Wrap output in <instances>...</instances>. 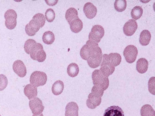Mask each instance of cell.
<instances>
[{
  "label": "cell",
  "instance_id": "277c9868",
  "mask_svg": "<svg viewBox=\"0 0 155 116\" xmlns=\"http://www.w3.org/2000/svg\"><path fill=\"white\" fill-rule=\"evenodd\" d=\"M103 95L100 93L93 91L89 95L86 100L87 106L91 109H94L99 106L101 101V97Z\"/></svg>",
  "mask_w": 155,
  "mask_h": 116
},
{
  "label": "cell",
  "instance_id": "e0dca14e",
  "mask_svg": "<svg viewBox=\"0 0 155 116\" xmlns=\"http://www.w3.org/2000/svg\"><path fill=\"white\" fill-rule=\"evenodd\" d=\"M24 93L29 100L36 97L37 95V89L31 84L27 85L24 88Z\"/></svg>",
  "mask_w": 155,
  "mask_h": 116
},
{
  "label": "cell",
  "instance_id": "7a4b0ae2",
  "mask_svg": "<svg viewBox=\"0 0 155 116\" xmlns=\"http://www.w3.org/2000/svg\"><path fill=\"white\" fill-rule=\"evenodd\" d=\"M30 54L32 59L39 62L44 61L46 57L42 45L39 43H37L34 45L30 50Z\"/></svg>",
  "mask_w": 155,
  "mask_h": 116
},
{
  "label": "cell",
  "instance_id": "4316f807",
  "mask_svg": "<svg viewBox=\"0 0 155 116\" xmlns=\"http://www.w3.org/2000/svg\"><path fill=\"white\" fill-rule=\"evenodd\" d=\"M143 9L139 6H136L132 9L131 15L132 18L136 20L139 19L142 16Z\"/></svg>",
  "mask_w": 155,
  "mask_h": 116
},
{
  "label": "cell",
  "instance_id": "d590c367",
  "mask_svg": "<svg viewBox=\"0 0 155 116\" xmlns=\"http://www.w3.org/2000/svg\"><path fill=\"white\" fill-rule=\"evenodd\" d=\"M0 116H1L0 115Z\"/></svg>",
  "mask_w": 155,
  "mask_h": 116
},
{
  "label": "cell",
  "instance_id": "83f0119b",
  "mask_svg": "<svg viewBox=\"0 0 155 116\" xmlns=\"http://www.w3.org/2000/svg\"><path fill=\"white\" fill-rule=\"evenodd\" d=\"M127 5L126 0H115L114 3V7L117 11L119 12H122L126 9Z\"/></svg>",
  "mask_w": 155,
  "mask_h": 116
},
{
  "label": "cell",
  "instance_id": "5b68a950",
  "mask_svg": "<svg viewBox=\"0 0 155 116\" xmlns=\"http://www.w3.org/2000/svg\"><path fill=\"white\" fill-rule=\"evenodd\" d=\"M104 34V28L101 25L93 26L88 35L89 40L97 43H99Z\"/></svg>",
  "mask_w": 155,
  "mask_h": 116
},
{
  "label": "cell",
  "instance_id": "ba28073f",
  "mask_svg": "<svg viewBox=\"0 0 155 116\" xmlns=\"http://www.w3.org/2000/svg\"><path fill=\"white\" fill-rule=\"evenodd\" d=\"M102 56L103 59L100 70L104 75L108 77L114 72L115 70V67L109 62L107 54H104Z\"/></svg>",
  "mask_w": 155,
  "mask_h": 116
},
{
  "label": "cell",
  "instance_id": "30bf717a",
  "mask_svg": "<svg viewBox=\"0 0 155 116\" xmlns=\"http://www.w3.org/2000/svg\"><path fill=\"white\" fill-rule=\"evenodd\" d=\"M41 28L40 24L34 19H32L25 27L26 34L28 36H34Z\"/></svg>",
  "mask_w": 155,
  "mask_h": 116
},
{
  "label": "cell",
  "instance_id": "d6986e66",
  "mask_svg": "<svg viewBox=\"0 0 155 116\" xmlns=\"http://www.w3.org/2000/svg\"><path fill=\"white\" fill-rule=\"evenodd\" d=\"M151 37L150 33L148 30H143L140 34L139 42L140 44L143 46L148 45L150 42Z\"/></svg>",
  "mask_w": 155,
  "mask_h": 116
},
{
  "label": "cell",
  "instance_id": "4dcf8cb0",
  "mask_svg": "<svg viewBox=\"0 0 155 116\" xmlns=\"http://www.w3.org/2000/svg\"><path fill=\"white\" fill-rule=\"evenodd\" d=\"M32 19L35 20L39 22L41 26V28L44 25L45 19L44 15L41 13H38L35 14L32 17Z\"/></svg>",
  "mask_w": 155,
  "mask_h": 116
},
{
  "label": "cell",
  "instance_id": "e575fe53",
  "mask_svg": "<svg viewBox=\"0 0 155 116\" xmlns=\"http://www.w3.org/2000/svg\"><path fill=\"white\" fill-rule=\"evenodd\" d=\"M32 116H44L43 114L41 113V114L38 115H35L33 114Z\"/></svg>",
  "mask_w": 155,
  "mask_h": 116
},
{
  "label": "cell",
  "instance_id": "d6a6232c",
  "mask_svg": "<svg viewBox=\"0 0 155 116\" xmlns=\"http://www.w3.org/2000/svg\"><path fill=\"white\" fill-rule=\"evenodd\" d=\"M154 77H151L148 82L149 91L151 94L154 95Z\"/></svg>",
  "mask_w": 155,
  "mask_h": 116
},
{
  "label": "cell",
  "instance_id": "8992f818",
  "mask_svg": "<svg viewBox=\"0 0 155 116\" xmlns=\"http://www.w3.org/2000/svg\"><path fill=\"white\" fill-rule=\"evenodd\" d=\"M17 14L13 9L7 10L4 14L5 20V25L8 29L10 30L14 29L17 24Z\"/></svg>",
  "mask_w": 155,
  "mask_h": 116
},
{
  "label": "cell",
  "instance_id": "9a60e30c",
  "mask_svg": "<svg viewBox=\"0 0 155 116\" xmlns=\"http://www.w3.org/2000/svg\"><path fill=\"white\" fill-rule=\"evenodd\" d=\"M102 51L90 58L87 62L89 66L92 68L97 67L100 65L102 59Z\"/></svg>",
  "mask_w": 155,
  "mask_h": 116
},
{
  "label": "cell",
  "instance_id": "f1b7e54d",
  "mask_svg": "<svg viewBox=\"0 0 155 116\" xmlns=\"http://www.w3.org/2000/svg\"><path fill=\"white\" fill-rule=\"evenodd\" d=\"M36 43V42L33 39H29L26 40L24 45V49L25 52L28 54H30L31 48Z\"/></svg>",
  "mask_w": 155,
  "mask_h": 116
},
{
  "label": "cell",
  "instance_id": "8fae6325",
  "mask_svg": "<svg viewBox=\"0 0 155 116\" xmlns=\"http://www.w3.org/2000/svg\"><path fill=\"white\" fill-rule=\"evenodd\" d=\"M138 27L136 21L130 19L128 21L124 24L123 30L124 34L127 36H132L135 32Z\"/></svg>",
  "mask_w": 155,
  "mask_h": 116
},
{
  "label": "cell",
  "instance_id": "5bb4252c",
  "mask_svg": "<svg viewBox=\"0 0 155 116\" xmlns=\"http://www.w3.org/2000/svg\"><path fill=\"white\" fill-rule=\"evenodd\" d=\"M124 113L122 108L118 106H112L106 109L103 116H124Z\"/></svg>",
  "mask_w": 155,
  "mask_h": 116
},
{
  "label": "cell",
  "instance_id": "2e32d148",
  "mask_svg": "<svg viewBox=\"0 0 155 116\" xmlns=\"http://www.w3.org/2000/svg\"><path fill=\"white\" fill-rule=\"evenodd\" d=\"M78 106L76 102H70L66 106L65 116H78Z\"/></svg>",
  "mask_w": 155,
  "mask_h": 116
},
{
  "label": "cell",
  "instance_id": "6da1fadb",
  "mask_svg": "<svg viewBox=\"0 0 155 116\" xmlns=\"http://www.w3.org/2000/svg\"><path fill=\"white\" fill-rule=\"evenodd\" d=\"M92 79L94 85L105 90L109 85L108 77L104 75L99 69H95L92 73Z\"/></svg>",
  "mask_w": 155,
  "mask_h": 116
},
{
  "label": "cell",
  "instance_id": "ffe728a7",
  "mask_svg": "<svg viewBox=\"0 0 155 116\" xmlns=\"http://www.w3.org/2000/svg\"><path fill=\"white\" fill-rule=\"evenodd\" d=\"M69 24L71 31L76 33L80 32L83 27V22L79 18L73 20Z\"/></svg>",
  "mask_w": 155,
  "mask_h": 116
},
{
  "label": "cell",
  "instance_id": "4fadbf2b",
  "mask_svg": "<svg viewBox=\"0 0 155 116\" xmlns=\"http://www.w3.org/2000/svg\"><path fill=\"white\" fill-rule=\"evenodd\" d=\"M83 11L87 18L91 19L96 16L97 12V9L96 7L92 3L87 2L84 5Z\"/></svg>",
  "mask_w": 155,
  "mask_h": 116
},
{
  "label": "cell",
  "instance_id": "7c38bea8",
  "mask_svg": "<svg viewBox=\"0 0 155 116\" xmlns=\"http://www.w3.org/2000/svg\"><path fill=\"white\" fill-rule=\"evenodd\" d=\"M12 68L14 72L20 77H24L26 75V66L23 62L20 60H17L14 62Z\"/></svg>",
  "mask_w": 155,
  "mask_h": 116
},
{
  "label": "cell",
  "instance_id": "ac0fdd59",
  "mask_svg": "<svg viewBox=\"0 0 155 116\" xmlns=\"http://www.w3.org/2000/svg\"><path fill=\"white\" fill-rule=\"evenodd\" d=\"M148 67V62L144 58H140L137 62L136 69L139 73L143 74L146 72Z\"/></svg>",
  "mask_w": 155,
  "mask_h": 116
},
{
  "label": "cell",
  "instance_id": "836d02e7",
  "mask_svg": "<svg viewBox=\"0 0 155 116\" xmlns=\"http://www.w3.org/2000/svg\"><path fill=\"white\" fill-rule=\"evenodd\" d=\"M55 1L54 2L52 3V2H51L49 1H45V2L48 5L54 6L56 4L58 1Z\"/></svg>",
  "mask_w": 155,
  "mask_h": 116
},
{
  "label": "cell",
  "instance_id": "1f68e13d",
  "mask_svg": "<svg viewBox=\"0 0 155 116\" xmlns=\"http://www.w3.org/2000/svg\"><path fill=\"white\" fill-rule=\"evenodd\" d=\"M8 80L6 76L3 74H0V91L4 90L7 87Z\"/></svg>",
  "mask_w": 155,
  "mask_h": 116
},
{
  "label": "cell",
  "instance_id": "cb8c5ba5",
  "mask_svg": "<svg viewBox=\"0 0 155 116\" xmlns=\"http://www.w3.org/2000/svg\"><path fill=\"white\" fill-rule=\"evenodd\" d=\"M140 113L141 116H155L154 110L149 104L145 105L142 107Z\"/></svg>",
  "mask_w": 155,
  "mask_h": 116
},
{
  "label": "cell",
  "instance_id": "603a6c76",
  "mask_svg": "<svg viewBox=\"0 0 155 116\" xmlns=\"http://www.w3.org/2000/svg\"><path fill=\"white\" fill-rule=\"evenodd\" d=\"M64 89L63 82L60 80H58L55 82L53 84L51 90L52 93L54 95H58L62 93Z\"/></svg>",
  "mask_w": 155,
  "mask_h": 116
},
{
  "label": "cell",
  "instance_id": "d4e9b609",
  "mask_svg": "<svg viewBox=\"0 0 155 116\" xmlns=\"http://www.w3.org/2000/svg\"><path fill=\"white\" fill-rule=\"evenodd\" d=\"M79 72V67L76 63H71L68 65L67 68V72L70 76L75 77L77 76Z\"/></svg>",
  "mask_w": 155,
  "mask_h": 116
},
{
  "label": "cell",
  "instance_id": "3957f363",
  "mask_svg": "<svg viewBox=\"0 0 155 116\" xmlns=\"http://www.w3.org/2000/svg\"><path fill=\"white\" fill-rule=\"evenodd\" d=\"M47 79V76L45 72L36 71L33 72L31 74L30 82L31 85L38 87L45 85Z\"/></svg>",
  "mask_w": 155,
  "mask_h": 116
},
{
  "label": "cell",
  "instance_id": "9c48e42d",
  "mask_svg": "<svg viewBox=\"0 0 155 116\" xmlns=\"http://www.w3.org/2000/svg\"><path fill=\"white\" fill-rule=\"evenodd\" d=\"M29 105L32 113L35 115L41 114L44 108L42 101L37 97L29 101Z\"/></svg>",
  "mask_w": 155,
  "mask_h": 116
},
{
  "label": "cell",
  "instance_id": "f546056e",
  "mask_svg": "<svg viewBox=\"0 0 155 116\" xmlns=\"http://www.w3.org/2000/svg\"><path fill=\"white\" fill-rule=\"evenodd\" d=\"M45 16L46 20L49 22H51L55 19V13L52 9L49 8L46 10Z\"/></svg>",
  "mask_w": 155,
  "mask_h": 116
},
{
  "label": "cell",
  "instance_id": "44dd1931",
  "mask_svg": "<svg viewBox=\"0 0 155 116\" xmlns=\"http://www.w3.org/2000/svg\"><path fill=\"white\" fill-rule=\"evenodd\" d=\"M65 17L69 24L73 20L79 18L78 11L74 8H69L66 12Z\"/></svg>",
  "mask_w": 155,
  "mask_h": 116
},
{
  "label": "cell",
  "instance_id": "7402d4cb",
  "mask_svg": "<svg viewBox=\"0 0 155 116\" xmlns=\"http://www.w3.org/2000/svg\"><path fill=\"white\" fill-rule=\"evenodd\" d=\"M107 58L110 63L114 67L119 65L121 61V56L117 53H110L107 54Z\"/></svg>",
  "mask_w": 155,
  "mask_h": 116
},
{
  "label": "cell",
  "instance_id": "484cf974",
  "mask_svg": "<svg viewBox=\"0 0 155 116\" xmlns=\"http://www.w3.org/2000/svg\"><path fill=\"white\" fill-rule=\"evenodd\" d=\"M42 39L43 42L47 44H52L55 40V36L54 33L50 31L45 32L43 34Z\"/></svg>",
  "mask_w": 155,
  "mask_h": 116
},
{
  "label": "cell",
  "instance_id": "52a82bcc",
  "mask_svg": "<svg viewBox=\"0 0 155 116\" xmlns=\"http://www.w3.org/2000/svg\"><path fill=\"white\" fill-rule=\"evenodd\" d=\"M138 53L137 47L133 45L127 46L123 52V55L126 61L130 63H132L135 61Z\"/></svg>",
  "mask_w": 155,
  "mask_h": 116
}]
</instances>
